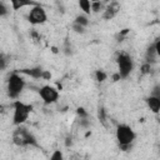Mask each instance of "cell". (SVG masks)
Wrapping results in <instances>:
<instances>
[{
  "mask_svg": "<svg viewBox=\"0 0 160 160\" xmlns=\"http://www.w3.org/2000/svg\"><path fill=\"white\" fill-rule=\"evenodd\" d=\"M79 6L85 14H90V11H91V1L90 0H79Z\"/></svg>",
  "mask_w": 160,
  "mask_h": 160,
  "instance_id": "13",
  "label": "cell"
},
{
  "mask_svg": "<svg viewBox=\"0 0 160 160\" xmlns=\"http://www.w3.org/2000/svg\"><path fill=\"white\" fill-rule=\"evenodd\" d=\"M39 95H40V98L42 99V101L46 105L54 104L59 99V91H58V89H55L54 86H50V85L41 86L39 89Z\"/></svg>",
  "mask_w": 160,
  "mask_h": 160,
  "instance_id": "6",
  "label": "cell"
},
{
  "mask_svg": "<svg viewBox=\"0 0 160 160\" xmlns=\"http://www.w3.org/2000/svg\"><path fill=\"white\" fill-rule=\"evenodd\" d=\"M150 71H151V65H150V62H145V64L141 65V68H140V72H141L142 75L150 74Z\"/></svg>",
  "mask_w": 160,
  "mask_h": 160,
  "instance_id": "17",
  "label": "cell"
},
{
  "mask_svg": "<svg viewBox=\"0 0 160 160\" xmlns=\"http://www.w3.org/2000/svg\"><path fill=\"white\" fill-rule=\"evenodd\" d=\"M155 49H156V54H158V56L160 58V40H158V41L155 42Z\"/></svg>",
  "mask_w": 160,
  "mask_h": 160,
  "instance_id": "30",
  "label": "cell"
},
{
  "mask_svg": "<svg viewBox=\"0 0 160 160\" xmlns=\"http://www.w3.org/2000/svg\"><path fill=\"white\" fill-rule=\"evenodd\" d=\"M71 144H72V141H71V138H66V140H65V145L69 148V146H71Z\"/></svg>",
  "mask_w": 160,
  "mask_h": 160,
  "instance_id": "32",
  "label": "cell"
},
{
  "mask_svg": "<svg viewBox=\"0 0 160 160\" xmlns=\"http://www.w3.org/2000/svg\"><path fill=\"white\" fill-rule=\"evenodd\" d=\"M42 79H45V80H50V79H51V74H50V71L44 70V72H42Z\"/></svg>",
  "mask_w": 160,
  "mask_h": 160,
  "instance_id": "28",
  "label": "cell"
},
{
  "mask_svg": "<svg viewBox=\"0 0 160 160\" xmlns=\"http://www.w3.org/2000/svg\"><path fill=\"white\" fill-rule=\"evenodd\" d=\"M50 159H51V160H61V159H62L61 151H60V150H56V151L50 156Z\"/></svg>",
  "mask_w": 160,
  "mask_h": 160,
  "instance_id": "21",
  "label": "cell"
},
{
  "mask_svg": "<svg viewBox=\"0 0 160 160\" xmlns=\"http://www.w3.org/2000/svg\"><path fill=\"white\" fill-rule=\"evenodd\" d=\"M98 119L100 120V122L102 125L106 126V112H105L104 108H99V110H98Z\"/></svg>",
  "mask_w": 160,
  "mask_h": 160,
  "instance_id": "14",
  "label": "cell"
},
{
  "mask_svg": "<svg viewBox=\"0 0 160 160\" xmlns=\"http://www.w3.org/2000/svg\"><path fill=\"white\" fill-rule=\"evenodd\" d=\"M20 72L25 74V75H29V76H31L34 79H39V78H42L44 70L40 66H38V68H30V69H21Z\"/></svg>",
  "mask_w": 160,
  "mask_h": 160,
  "instance_id": "10",
  "label": "cell"
},
{
  "mask_svg": "<svg viewBox=\"0 0 160 160\" xmlns=\"http://www.w3.org/2000/svg\"><path fill=\"white\" fill-rule=\"evenodd\" d=\"M74 22L80 24V25H82V26H86V25L89 24V20H88V18H86L85 15H78V16L75 18V21H74Z\"/></svg>",
  "mask_w": 160,
  "mask_h": 160,
  "instance_id": "15",
  "label": "cell"
},
{
  "mask_svg": "<svg viewBox=\"0 0 160 160\" xmlns=\"http://www.w3.org/2000/svg\"><path fill=\"white\" fill-rule=\"evenodd\" d=\"M136 135L134 132V130L125 124H120L116 128V140L120 144H131L135 140Z\"/></svg>",
  "mask_w": 160,
  "mask_h": 160,
  "instance_id": "4",
  "label": "cell"
},
{
  "mask_svg": "<svg viewBox=\"0 0 160 160\" xmlns=\"http://www.w3.org/2000/svg\"><path fill=\"white\" fill-rule=\"evenodd\" d=\"M25 88V80L18 74L12 72L8 80V95L11 99H16Z\"/></svg>",
  "mask_w": 160,
  "mask_h": 160,
  "instance_id": "2",
  "label": "cell"
},
{
  "mask_svg": "<svg viewBox=\"0 0 160 160\" xmlns=\"http://www.w3.org/2000/svg\"><path fill=\"white\" fill-rule=\"evenodd\" d=\"M119 148H120L122 151H130V149H131V144H120Z\"/></svg>",
  "mask_w": 160,
  "mask_h": 160,
  "instance_id": "26",
  "label": "cell"
},
{
  "mask_svg": "<svg viewBox=\"0 0 160 160\" xmlns=\"http://www.w3.org/2000/svg\"><path fill=\"white\" fill-rule=\"evenodd\" d=\"M51 50H52V52H55V54L58 52V49H56L55 46H52V48H51Z\"/></svg>",
  "mask_w": 160,
  "mask_h": 160,
  "instance_id": "33",
  "label": "cell"
},
{
  "mask_svg": "<svg viewBox=\"0 0 160 160\" xmlns=\"http://www.w3.org/2000/svg\"><path fill=\"white\" fill-rule=\"evenodd\" d=\"M120 79H121V76H120V74H119V72L112 75V80H114V81H119Z\"/></svg>",
  "mask_w": 160,
  "mask_h": 160,
  "instance_id": "31",
  "label": "cell"
},
{
  "mask_svg": "<svg viewBox=\"0 0 160 160\" xmlns=\"http://www.w3.org/2000/svg\"><path fill=\"white\" fill-rule=\"evenodd\" d=\"M80 125H81L82 128H89V126H90V122H89L88 118H85V119H80Z\"/></svg>",
  "mask_w": 160,
  "mask_h": 160,
  "instance_id": "27",
  "label": "cell"
},
{
  "mask_svg": "<svg viewBox=\"0 0 160 160\" xmlns=\"http://www.w3.org/2000/svg\"><path fill=\"white\" fill-rule=\"evenodd\" d=\"M146 104H148V106L150 108V110H151L152 112L158 114V112L160 111V99H159V98L150 95V96L146 99Z\"/></svg>",
  "mask_w": 160,
  "mask_h": 160,
  "instance_id": "11",
  "label": "cell"
},
{
  "mask_svg": "<svg viewBox=\"0 0 160 160\" xmlns=\"http://www.w3.org/2000/svg\"><path fill=\"white\" fill-rule=\"evenodd\" d=\"M12 141L15 145L18 146H36V139L34 138V135L26 129V128H22L19 125V128L14 131V135H12Z\"/></svg>",
  "mask_w": 160,
  "mask_h": 160,
  "instance_id": "1",
  "label": "cell"
},
{
  "mask_svg": "<svg viewBox=\"0 0 160 160\" xmlns=\"http://www.w3.org/2000/svg\"><path fill=\"white\" fill-rule=\"evenodd\" d=\"M101 2L100 1H95V2H91V10L94 11V12H98V11H100V9H101Z\"/></svg>",
  "mask_w": 160,
  "mask_h": 160,
  "instance_id": "20",
  "label": "cell"
},
{
  "mask_svg": "<svg viewBox=\"0 0 160 160\" xmlns=\"http://www.w3.org/2000/svg\"><path fill=\"white\" fill-rule=\"evenodd\" d=\"M0 62H1V70H4V69H5V65H6V60H5V58H4L2 54H1V56H0Z\"/></svg>",
  "mask_w": 160,
  "mask_h": 160,
  "instance_id": "29",
  "label": "cell"
},
{
  "mask_svg": "<svg viewBox=\"0 0 160 160\" xmlns=\"http://www.w3.org/2000/svg\"><path fill=\"white\" fill-rule=\"evenodd\" d=\"M129 32H130V29H122V30H120V32H119V41H120V39H124V36H126Z\"/></svg>",
  "mask_w": 160,
  "mask_h": 160,
  "instance_id": "23",
  "label": "cell"
},
{
  "mask_svg": "<svg viewBox=\"0 0 160 160\" xmlns=\"http://www.w3.org/2000/svg\"><path fill=\"white\" fill-rule=\"evenodd\" d=\"M116 62H118V66H119V74H120L121 79L128 78L129 74L131 72L132 68H134V64H132L131 58H130L128 54L121 52V54L118 55V58H116Z\"/></svg>",
  "mask_w": 160,
  "mask_h": 160,
  "instance_id": "5",
  "label": "cell"
},
{
  "mask_svg": "<svg viewBox=\"0 0 160 160\" xmlns=\"http://www.w3.org/2000/svg\"><path fill=\"white\" fill-rule=\"evenodd\" d=\"M91 2H95V1H100V0H90Z\"/></svg>",
  "mask_w": 160,
  "mask_h": 160,
  "instance_id": "34",
  "label": "cell"
},
{
  "mask_svg": "<svg viewBox=\"0 0 160 160\" xmlns=\"http://www.w3.org/2000/svg\"><path fill=\"white\" fill-rule=\"evenodd\" d=\"M30 36L32 38V40H35V41H40V35H39L35 30H31V31H30Z\"/></svg>",
  "mask_w": 160,
  "mask_h": 160,
  "instance_id": "25",
  "label": "cell"
},
{
  "mask_svg": "<svg viewBox=\"0 0 160 160\" xmlns=\"http://www.w3.org/2000/svg\"><path fill=\"white\" fill-rule=\"evenodd\" d=\"M158 56L156 54V49H155V44L150 45L146 50V54H145V59H146V62H154L155 61V58Z\"/></svg>",
  "mask_w": 160,
  "mask_h": 160,
  "instance_id": "12",
  "label": "cell"
},
{
  "mask_svg": "<svg viewBox=\"0 0 160 160\" xmlns=\"http://www.w3.org/2000/svg\"><path fill=\"white\" fill-rule=\"evenodd\" d=\"M76 114L79 115L80 119H85V118H88V115H89L88 111H86L84 108H78V109H76Z\"/></svg>",
  "mask_w": 160,
  "mask_h": 160,
  "instance_id": "19",
  "label": "cell"
},
{
  "mask_svg": "<svg viewBox=\"0 0 160 160\" xmlns=\"http://www.w3.org/2000/svg\"><path fill=\"white\" fill-rule=\"evenodd\" d=\"M6 14H8L6 6H5V5H4V2L1 1V2H0V15H1V16H5Z\"/></svg>",
  "mask_w": 160,
  "mask_h": 160,
  "instance_id": "24",
  "label": "cell"
},
{
  "mask_svg": "<svg viewBox=\"0 0 160 160\" xmlns=\"http://www.w3.org/2000/svg\"><path fill=\"white\" fill-rule=\"evenodd\" d=\"M119 10H120V4L118 1H111L110 5L106 6V9H105V11L102 14V18L105 20H110L119 12Z\"/></svg>",
  "mask_w": 160,
  "mask_h": 160,
  "instance_id": "8",
  "label": "cell"
},
{
  "mask_svg": "<svg viewBox=\"0 0 160 160\" xmlns=\"http://www.w3.org/2000/svg\"><path fill=\"white\" fill-rule=\"evenodd\" d=\"M151 95H152V96H156V98L160 99V85H155V86L152 88Z\"/></svg>",
  "mask_w": 160,
  "mask_h": 160,
  "instance_id": "22",
  "label": "cell"
},
{
  "mask_svg": "<svg viewBox=\"0 0 160 160\" xmlns=\"http://www.w3.org/2000/svg\"><path fill=\"white\" fill-rule=\"evenodd\" d=\"M10 2H11V6H12V10H19V9L25 8V6L39 5L38 2H35L32 0H10Z\"/></svg>",
  "mask_w": 160,
  "mask_h": 160,
  "instance_id": "9",
  "label": "cell"
},
{
  "mask_svg": "<svg viewBox=\"0 0 160 160\" xmlns=\"http://www.w3.org/2000/svg\"><path fill=\"white\" fill-rule=\"evenodd\" d=\"M48 16H46V12L44 10V8L41 5H35L31 8L29 15H28V20L30 24L32 25H40V24H44L46 21Z\"/></svg>",
  "mask_w": 160,
  "mask_h": 160,
  "instance_id": "7",
  "label": "cell"
},
{
  "mask_svg": "<svg viewBox=\"0 0 160 160\" xmlns=\"http://www.w3.org/2000/svg\"><path fill=\"white\" fill-rule=\"evenodd\" d=\"M104 1H106V2H109V1H111V0H104Z\"/></svg>",
  "mask_w": 160,
  "mask_h": 160,
  "instance_id": "35",
  "label": "cell"
},
{
  "mask_svg": "<svg viewBox=\"0 0 160 160\" xmlns=\"http://www.w3.org/2000/svg\"><path fill=\"white\" fill-rule=\"evenodd\" d=\"M32 110V106L31 105H28V104H24L21 101H15L14 102V116H12V122L14 125H21L24 124L26 120H28V116L29 114L31 112Z\"/></svg>",
  "mask_w": 160,
  "mask_h": 160,
  "instance_id": "3",
  "label": "cell"
},
{
  "mask_svg": "<svg viewBox=\"0 0 160 160\" xmlns=\"http://www.w3.org/2000/svg\"><path fill=\"white\" fill-rule=\"evenodd\" d=\"M95 78H96V80H98L99 82H102V81L106 80L108 75H106V72H104L102 70H96V71H95Z\"/></svg>",
  "mask_w": 160,
  "mask_h": 160,
  "instance_id": "16",
  "label": "cell"
},
{
  "mask_svg": "<svg viewBox=\"0 0 160 160\" xmlns=\"http://www.w3.org/2000/svg\"><path fill=\"white\" fill-rule=\"evenodd\" d=\"M72 30H74L75 32H78V34H84V32H85V26L74 22V24H72Z\"/></svg>",
  "mask_w": 160,
  "mask_h": 160,
  "instance_id": "18",
  "label": "cell"
}]
</instances>
